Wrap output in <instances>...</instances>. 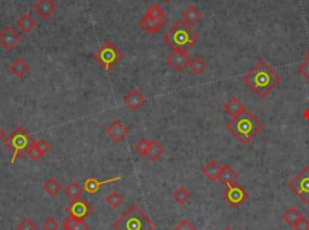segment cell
I'll use <instances>...</instances> for the list:
<instances>
[{"label":"cell","mask_w":309,"mask_h":230,"mask_svg":"<svg viewBox=\"0 0 309 230\" xmlns=\"http://www.w3.org/2000/svg\"><path fill=\"white\" fill-rule=\"evenodd\" d=\"M190 198H191V193L184 187H179L177 191L173 193V199L175 200V203L180 205L186 204L187 201L190 200Z\"/></svg>","instance_id":"cell-30"},{"label":"cell","mask_w":309,"mask_h":230,"mask_svg":"<svg viewBox=\"0 0 309 230\" xmlns=\"http://www.w3.org/2000/svg\"><path fill=\"white\" fill-rule=\"evenodd\" d=\"M187 67L190 68V71L194 74V75H200V74H203V71L207 69V63L203 61V58L192 57L188 61Z\"/></svg>","instance_id":"cell-26"},{"label":"cell","mask_w":309,"mask_h":230,"mask_svg":"<svg viewBox=\"0 0 309 230\" xmlns=\"http://www.w3.org/2000/svg\"><path fill=\"white\" fill-rule=\"evenodd\" d=\"M35 144V140L32 135L22 127H17L11 132L8 138L4 139V145L12 152L11 164H15V160L27 154L29 148Z\"/></svg>","instance_id":"cell-5"},{"label":"cell","mask_w":309,"mask_h":230,"mask_svg":"<svg viewBox=\"0 0 309 230\" xmlns=\"http://www.w3.org/2000/svg\"><path fill=\"white\" fill-rule=\"evenodd\" d=\"M21 41V35L11 26H5L0 32V46L4 51L10 52L14 49Z\"/></svg>","instance_id":"cell-9"},{"label":"cell","mask_w":309,"mask_h":230,"mask_svg":"<svg viewBox=\"0 0 309 230\" xmlns=\"http://www.w3.org/2000/svg\"><path fill=\"white\" fill-rule=\"evenodd\" d=\"M44 191L47 193L50 197H56L62 191V185L56 177H50L48 180H46L44 185H42Z\"/></svg>","instance_id":"cell-25"},{"label":"cell","mask_w":309,"mask_h":230,"mask_svg":"<svg viewBox=\"0 0 309 230\" xmlns=\"http://www.w3.org/2000/svg\"><path fill=\"white\" fill-rule=\"evenodd\" d=\"M224 110L226 111V112L230 114L232 117H236L239 114L240 112H243L244 110H245V107H244L243 102L239 100V99L237 98V96L232 95L228 98V100L224 104Z\"/></svg>","instance_id":"cell-19"},{"label":"cell","mask_w":309,"mask_h":230,"mask_svg":"<svg viewBox=\"0 0 309 230\" xmlns=\"http://www.w3.org/2000/svg\"><path fill=\"white\" fill-rule=\"evenodd\" d=\"M29 64L22 58L15 59L11 64V73L16 77H23L29 71Z\"/></svg>","instance_id":"cell-24"},{"label":"cell","mask_w":309,"mask_h":230,"mask_svg":"<svg viewBox=\"0 0 309 230\" xmlns=\"http://www.w3.org/2000/svg\"><path fill=\"white\" fill-rule=\"evenodd\" d=\"M292 228L295 230H309V219L302 216L301 218L292 225Z\"/></svg>","instance_id":"cell-35"},{"label":"cell","mask_w":309,"mask_h":230,"mask_svg":"<svg viewBox=\"0 0 309 230\" xmlns=\"http://www.w3.org/2000/svg\"><path fill=\"white\" fill-rule=\"evenodd\" d=\"M73 203L67 207L68 216H72L74 218L82 220L93 211V207L89 205L85 199L80 198L77 200H72Z\"/></svg>","instance_id":"cell-10"},{"label":"cell","mask_w":309,"mask_h":230,"mask_svg":"<svg viewBox=\"0 0 309 230\" xmlns=\"http://www.w3.org/2000/svg\"><path fill=\"white\" fill-rule=\"evenodd\" d=\"M303 117H304L307 121H309V107H308L307 110H305L304 112H303Z\"/></svg>","instance_id":"cell-42"},{"label":"cell","mask_w":309,"mask_h":230,"mask_svg":"<svg viewBox=\"0 0 309 230\" xmlns=\"http://www.w3.org/2000/svg\"><path fill=\"white\" fill-rule=\"evenodd\" d=\"M73 230H88V225L83 219L79 220V223H77L76 226Z\"/></svg>","instance_id":"cell-40"},{"label":"cell","mask_w":309,"mask_h":230,"mask_svg":"<svg viewBox=\"0 0 309 230\" xmlns=\"http://www.w3.org/2000/svg\"><path fill=\"white\" fill-rule=\"evenodd\" d=\"M139 27H140V29H143L145 33L149 34V35H154V34L159 33L160 30L165 27V24L159 23V22L154 21L153 18L145 15L143 20H141L140 23H139Z\"/></svg>","instance_id":"cell-18"},{"label":"cell","mask_w":309,"mask_h":230,"mask_svg":"<svg viewBox=\"0 0 309 230\" xmlns=\"http://www.w3.org/2000/svg\"><path fill=\"white\" fill-rule=\"evenodd\" d=\"M64 193H66L67 197L72 199V200H77V199L81 198L82 195V187L77 182L73 181L64 188Z\"/></svg>","instance_id":"cell-28"},{"label":"cell","mask_w":309,"mask_h":230,"mask_svg":"<svg viewBox=\"0 0 309 230\" xmlns=\"http://www.w3.org/2000/svg\"><path fill=\"white\" fill-rule=\"evenodd\" d=\"M243 82L259 98L265 99L282 82V77L267 62L260 61L244 75Z\"/></svg>","instance_id":"cell-1"},{"label":"cell","mask_w":309,"mask_h":230,"mask_svg":"<svg viewBox=\"0 0 309 230\" xmlns=\"http://www.w3.org/2000/svg\"><path fill=\"white\" fill-rule=\"evenodd\" d=\"M222 198L226 200V203L231 207L238 209L248 199V192L242 186L237 185V183H232V185L227 186L226 191L222 193Z\"/></svg>","instance_id":"cell-8"},{"label":"cell","mask_w":309,"mask_h":230,"mask_svg":"<svg viewBox=\"0 0 309 230\" xmlns=\"http://www.w3.org/2000/svg\"><path fill=\"white\" fill-rule=\"evenodd\" d=\"M163 3H168V2H171V0H162Z\"/></svg>","instance_id":"cell-45"},{"label":"cell","mask_w":309,"mask_h":230,"mask_svg":"<svg viewBox=\"0 0 309 230\" xmlns=\"http://www.w3.org/2000/svg\"><path fill=\"white\" fill-rule=\"evenodd\" d=\"M16 230H39V228L30 218H24L22 222L18 224Z\"/></svg>","instance_id":"cell-32"},{"label":"cell","mask_w":309,"mask_h":230,"mask_svg":"<svg viewBox=\"0 0 309 230\" xmlns=\"http://www.w3.org/2000/svg\"><path fill=\"white\" fill-rule=\"evenodd\" d=\"M105 133H107L108 138L111 141L119 144L128 135V128L120 120H115L108 126V128L105 129Z\"/></svg>","instance_id":"cell-12"},{"label":"cell","mask_w":309,"mask_h":230,"mask_svg":"<svg viewBox=\"0 0 309 230\" xmlns=\"http://www.w3.org/2000/svg\"><path fill=\"white\" fill-rule=\"evenodd\" d=\"M27 154L29 155L30 159H33V160H35V161H36V160H39L41 157H44V155L41 154V152H40V151L38 150V148L35 147V144H34V145L32 146V147L29 148V151H28V153H27Z\"/></svg>","instance_id":"cell-39"},{"label":"cell","mask_w":309,"mask_h":230,"mask_svg":"<svg viewBox=\"0 0 309 230\" xmlns=\"http://www.w3.org/2000/svg\"><path fill=\"white\" fill-rule=\"evenodd\" d=\"M301 217H302V213L299 212V211L296 209V207L291 206L290 209H287L285 212L283 213L282 218L287 225L292 226L299 218H301Z\"/></svg>","instance_id":"cell-27"},{"label":"cell","mask_w":309,"mask_h":230,"mask_svg":"<svg viewBox=\"0 0 309 230\" xmlns=\"http://www.w3.org/2000/svg\"><path fill=\"white\" fill-rule=\"evenodd\" d=\"M105 201H107L108 205L113 207V209H119V207L125 203V198H123L119 192L113 191L109 195H108Z\"/></svg>","instance_id":"cell-29"},{"label":"cell","mask_w":309,"mask_h":230,"mask_svg":"<svg viewBox=\"0 0 309 230\" xmlns=\"http://www.w3.org/2000/svg\"><path fill=\"white\" fill-rule=\"evenodd\" d=\"M238 179V172L234 169H232V166L230 165H225L222 166L220 177H219V181H220L222 185L227 186L232 185V183H236V180Z\"/></svg>","instance_id":"cell-23"},{"label":"cell","mask_w":309,"mask_h":230,"mask_svg":"<svg viewBox=\"0 0 309 230\" xmlns=\"http://www.w3.org/2000/svg\"><path fill=\"white\" fill-rule=\"evenodd\" d=\"M227 129L242 145H249L264 129V124L251 111L244 110L227 123Z\"/></svg>","instance_id":"cell-2"},{"label":"cell","mask_w":309,"mask_h":230,"mask_svg":"<svg viewBox=\"0 0 309 230\" xmlns=\"http://www.w3.org/2000/svg\"><path fill=\"white\" fill-rule=\"evenodd\" d=\"M4 139H5V130L0 128V141H3Z\"/></svg>","instance_id":"cell-41"},{"label":"cell","mask_w":309,"mask_h":230,"mask_svg":"<svg viewBox=\"0 0 309 230\" xmlns=\"http://www.w3.org/2000/svg\"><path fill=\"white\" fill-rule=\"evenodd\" d=\"M305 61H309V49L305 52Z\"/></svg>","instance_id":"cell-43"},{"label":"cell","mask_w":309,"mask_h":230,"mask_svg":"<svg viewBox=\"0 0 309 230\" xmlns=\"http://www.w3.org/2000/svg\"><path fill=\"white\" fill-rule=\"evenodd\" d=\"M113 228L115 230H153L154 223L143 210L132 204L114 222Z\"/></svg>","instance_id":"cell-4"},{"label":"cell","mask_w":309,"mask_h":230,"mask_svg":"<svg viewBox=\"0 0 309 230\" xmlns=\"http://www.w3.org/2000/svg\"><path fill=\"white\" fill-rule=\"evenodd\" d=\"M57 5L52 0H39L33 5V10L39 15L42 20H48L57 11Z\"/></svg>","instance_id":"cell-14"},{"label":"cell","mask_w":309,"mask_h":230,"mask_svg":"<svg viewBox=\"0 0 309 230\" xmlns=\"http://www.w3.org/2000/svg\"><path fill=\"white\" fill-rule=\"evenodd\" d=\"M94 2H98V0H94Z\"/></svg>","instance_id":"cell-46"},{"label":"cell","mask_w":309,"mask_h":230,"mask_svg":"<svg viewBox=\"0 0 309 230\" xmlns=\"http://www.w3.org/2000/svg\"><path fill=\"white\" fill-rule=\"evenodd\" d=\"M145 15L153 18V20L159 22V23L165 24V26L167 24V22H168V18H167L165 11L162 10V8H161L157 3H152V4L150 5V8L146 10V14Z\"/></svg>","instance_id":"cell-22"},{"label":"cell","mask_w":309,"mask_h":230,"mask_svg":"<svg viewBox=\"0 0 309 230\" xmlns=\"http://www.w3.org/2000/svg\"><path fill=\"white\" fill-rule=\"evenodd\" d=\"M123 101H125V105L128 110L137 111L145 104V98L137 88H132L123 98Z\"/></svg>","instance_id":"cell-15"},{"label":"cell","mask_w":309,"mask_h":230,"mask_svg":"<svg viewBox=\"0 0 309 230\" xmlns=\"http://www.w3.org/2000/svg\"><path fill=\"white\" fill-rule=\"evenodd\" d=\"M93 58L104 68L105 71H109L122 61L123 53L116 47L115 43L105 41L93 54Z\"/></svg>","instance_id":"cell-6"},{"label":"cell","mask_w":309,"mask_h":230,"mask_svg":"<svg viewBox=\"0 0 309 230\" xmlns=\"http://www.w3.org/2000/svg\"><path fill=\"white\" fill-rule=\"evenodd\" d=\"M221 169L222 167L220 166V164H219L218 161H216L215 159H210L208 163L205 164V166L202 169V174L209 180V181L215 182V181H219V177H220V174H221Z\"/></svg>","instance_id":"cell-17"},{"label":"cell","mask_w":309,"mask_h":230,"mask_svg":"<svg viewBox=\"0 0 309 230\" xmlns=\"http://www.w3.org/2000/svg\"><path fill=\"white\" fill-rule=\"evenodd\" d=\"M165 152H166L165 147H163V146L161 145L156 139H152L150 141L149 150H147L146 154H145V157H146L150 161L154 163V161H157L161 157H162V154L165 153Z\"/></svg>","instance_id":"cell-20"},{"label":"cell","mask_w":309,"mask_h":230,"mask_svg":"<svg viewBox=\"0 0 309 230\" xmlns=\"http://www.w3.org/2000/svg\"><path fill=\"white\" fill-rule=\"evenodd\" d=\"M297 70L305 80H309V61H304L301 64H298Z\"/></svg>","instance_id":"cell-37"},{"label":"cell","mask_w":309,"mask_h":230,"mask_svg":"<svg viewBox=\"0 0 309 230\" xmlns=\"http://www.w3.org/2000/svg\"><path fill=\"white\" fill-rule=\"evenodd\" d=\"M173 230H197V228L191 224L188 219H182Z\"/></svg>","instance_id":"cell-38"},{"label":"cell","mask_w":309,"mask_h":230,"mask_svg":"<svg viewBox=\"0 0 309 230\" xmlns=\"http://www.w3.org/2000/svg\"><path fill=\"white\" fill-rule=\"evenodd\" d=\"M35 147L41 152L42 155H45L47 152L51 151V145L44 139H40L38 141H35Z\"/></svg>","instance_id":"cell-34"},{"label":"cell","mask_w":309,"mask_h":230,"mask_svg":"<svg viewBox=\"0 0 309 230\" xmlns=\"http://www.w3.org/2000/svg\"><path fill=\"white\" fill-rule=\"evenodd\" d=\"M162 39L172 49L188 51L198 41L199 35L184 20H179L163 34Z\"/></svg>","instance_id":"cell-3"},{"label":"cell","mask_w":309,"mask_h":230,"mask_svg":"<svg viewBox=\"0 0 309 230\" xmlns=\"http://www.w3.org/2000/svg\"><path fill=\"white\" fill-rule=\"evenodd\" d=\"M187 51L184 49H172V52L167 55V63L171 65V68L175 73H181L182 70L188 65Z\"/></svg>","instance_id":"cell-11"},{"label":"cell","mask_w":309,"mask_h":230,"mask_svg":"<svg viewBox=\"0 0 309 230\" xmlns=\"http://www.w3.org/2000/svg\"><path fill=\"white\" fill-rule=\"evenodd\" d=\"M122 176H115L111 177V179L108 180H98L95 177H88V179L85 180L83 182V189L88 193V194H97L99 192V188L103 185H107V183H113L115 181H121Z\"/></svg>","instance_id":"cell-13"},{"label":"cell","mask_w":309,"mask_h":230,"mask_svg":"<svg viewBox=\"0 0 309 230\" xmlns=\"http://www.w3.org/2000/svg\"><path fill=\"white\" fill-rule=\"evenodd\" d=\"M289 188L295 193L304 204H309V165L304 166L291 181L289 182Z\"/></svg>","instance_id":"cell-7"},{"label":"cell","mask_w":309,"mask_h":230,"mask_svg":"<svg viewBox=\"0 0 309 230\" xmlns=\"http://www.w3.org/2000/svg\"><path fill=\"white\" fill-rule=\"evenodd\" d=\"M77 223H79V219L74 218L72 216H68L67 218L63 220V228L64 230H73L76 226Z\"/></svg>","instance_id":"cell-36"},{"label":"cell","mask_w":309,"mask_h":230,"mask_svg":"<svg viewBox=\"0 0 309 230\" xmlns=\"http://www.w3.org/2000/svg\"><path fill=\"white\" fill-rule=\"evenodd\" d=\"M222 230H232V229L230 228V226H225V228H224V229H222Z\"/></svg>","instance_id":"cell-44"},{"label":"cell","mask_w":309,"mask_h":230,"mask_svg":"<svg viewBox=\"0 0 309 230\" xmlns=\"http://www.w3.org/2000/svg\"><path fill=\"white\" fill-rule=\"evenodd\" d=\"M181 20H184L185 23L190 27H193L202 20V12L196 5H190L181 12Z\"/></svg>","instance_id":"cell-16"},{"label":"cell","mask_w":309,"mask_h":230,"mask_svg":"<svg viewBox=\"0 0 309 230\" xmlns=\"http://www.w3.org/2000/svg\"><path fill=\"white\" fill-rule=\"evenodd\" d=\"M149 146H150V141H147L146 139L143 138V139L138 140V141L135 142V144H134V150L137 151L139 154L144 155V157H145V154H146L147 150H149Z\"/></svg>","instance_id":"cell-31"},{"label":"cell","mask_w":309,"mask_h":230,"mask_svg":"<svg viewBox=\"0 0 309 230\" xmlns=\"http://www.w3.org/2000/svg\"><path fill=\"white\" fill-rule=\"evenodd\" d=\"M17 27L20 28L21 32L28 34L36 27V21L30 14H23L17 20Z\"/></svg>","instance_id":"cell-21"},{"label":"cell","mask_w":309,"mask_h":230,"mask_svg":"<svg viewBox=\"0 0 309 230\" xmlns=\"http://www.w3.org/2000/svg\"><path fill=\"white\" fill-rule=\"evenodd\" d=\"M42 228H44V230H57L60 228V223L54 217H47L42 222Z\"/></svg>","instance_id":"cell-33"}]
</instances>
